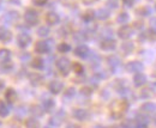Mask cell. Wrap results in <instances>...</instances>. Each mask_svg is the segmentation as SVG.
Segmentation results:
<instances>
[{
	"instance_id": "1",
	"label": "cell",
	"mask_w": 156,
	"mask_h": 128,
	"mask_svg": "<svg viewBox=\"0 0 156 128\" xmlns=\"http://www.w3.org/2000/svg\"><path fill=\"white\" fill-rule=\"evenodd\" d=\"M129 109V103L125 99H117L109 107V114L113 119H121Z\"/></svg>"
},
{
	"instance_id": "2",
	"label": "cell",
	"mask_w": 156,
	"mask_h": 128,
	"mask_svg": "<svg viewBox=\"0 0 156 128\" xmlns=\"http://www.w3.org/2000/svg\"><path fill=\"white\" fill-rule=\"evenodd\" d=\"M55 67L59 71V73L61 74L62 77H67L70 72H71V68H72V64L70 61L69 57H59L58 60L55 61Z\"/></svg>"
},
{
	"instance_id": "3",
	"label": "cell",
	"mask_w": 156,
	"mask_h": 128,
	"mask_svg": "<svg viewBox=\"0 0 156 128\" xmlns=\"http://www.w3.org/2000/svg\"><path fill=\"white\" fill-rule=\"evenodd\" d=\"M23 17H24L25 24L29 25V26H35V25L39 24V22H40L39 12H37L36 10H34V9H27Z\"/></svg>"
},
{
	"instance_id": "4",
	"label": "cell",
	"mask_w": 156,
	"mask_h": 128,
	"mask_svg": "<svg viewBox=\"0 0 156 128\" xmlns=\"http://www.w3.org/2000/svg\"><path fill=\"white\" fill-rule=\"evenodd\" d=\"M52 46H53V41L52 40H48V41H37L34 46V50L35 53L37 54H48L52 49Z\"/></svg>"
},
{
	"instance_id": "5",
	"label": "cell",
	"mask_w": 156,
	"mask_h": 128,
	"mask_svg": "<svg viewBox=\"0 0 156 128\" xmlns=\"http://www.w3.org/2000/svg\"><path fill=\"white\" fill-rule=\"evenodd\" d=\"M18 19H20V13H18V11H13V10H11V11H7V12H5V13L2 15V17H1V19H0V22H1L2 24L11 25V24L17 23Z\"/></svg>"
},
{
	"instance_id": "6",
	"label": "cell",
	"mask_w": 156,
	"mask_h": 128,
	"mask_svg": "<svg viewBox=\"0 0 156 128\" xmlns=\"http://www.w3.org/2000/svg\"><path fill=\"white\" fill-rule=\"evenodd\" d=\"M65 117H66V112L62 109H60L57 112H54V115L51 116V119L48 120V122L53 127H60L62 125V122L65 121Z\"/></svg>"
},
{
	"instance_id": "7",
	"label": "cell",
	"mask_w": 156,
	"mask_h": 128,
	"mask_svg": "<svg viewBox=\"0 0 156 128\" xmlns=\"http://www.w3.org/2000/svg\"><path fill=\"white\" fill-rule=\"evenodd\" d=\"M16 41H17V46H18L20 48H22V49H25L27 47H29V46L31 44L33 38H31V36H30L28 33L22 31V33H20V34L17 35Z\"/></svg>"
},
{
	"instance_id": "8",
	"label": "cell",
	"mask_w": 156,
	"mask_h": 128,
	"mask_svg": "<svg viewBox=\"0 0 156 128\" xmlns=\"http://www.w3.org/2000/svg\"><path fill=\"white\" fill-rule=\"evenodd\" d=\"M100 48L105 52H112L117 48V41L112 37H106V38H102L101 42H100Z\"/></svg>"
},
{
	"instance_id": "9",
	"label": "cell",
	"mask_w": 156,
	"mask_h": 128,
	"mask_svg": "<svg viewBox=\"0 0 156 128\" xmlns=\"http://www.w3.org/2000/svg\"><path fill=\"white\" fill-rule=\"evenodd\" d=\"M107 65H108V68L111 70L112 73H117L121 67V61L117 55H109L107 57Z\"/></svg>"
},
{
	"instance_id": "10",
	"label": "cell",
	"mask_w": 156,
	"mask_h": 128,
	"mask_svg": "<svg viewBox=\"0 0 156 128\" xmlns=\"http://www.w3.org/2000/svg\"><path fill=\"white\" fill-rule=\"evenodd\" d=\"M72 117L79 122H84L90 117V112L84 108H76L72 110Z\"/></svg>"
},
{
	"instance_id": "11",
	"label": "cell",
	"mask_w": 156,
	"mask_h": 128,
	"mask_svg": "<svg viewBox=\"0 0 156 128\" xmlns=\"http://www.w3.org/2000/svg\"><path fill=\"white\" fill-rule=\"evenodd\" d=\"M125 70L129 73H138V72H142L144 70V65L138 60H133V61H130L125 65Z\"/></svg>"
},
{
	"instance_id": "12",
	"label": "cell",
	"mask_w": 156,
	"mask_h": 128,
	"mask_svg": "<svg viewBox=\"0 0 156 128\" xmlns=\"http://www.w3.org/2000/svg\"><path fill=\"white\" fill-rule=\"evenodd\" d=\"M113 86H114L115 91H117L118 93H120V95H122V96H125L126 93L130 92V89H129V86H127L125 79H117V80L114 81Z\"/></svg>"
},
{
	"instance_id": "13",
	"label": "cell",
	"mask_w": 156,
	"mask_h": 128,
	"mask_svg": "<svg viewBox=\"0 0 156 128\" xmlns=\"http://www.w3.org/2000/svg\"><path fill=\"white\" fill-rule=\"evenodd\" d=\"M62 90H64V83L60 80L54 79L48 84V91L52 95H59V93H61Z\"/></svg>"
},
{
	"instance_id": "14",
	"label": "cell",
	"mask_w": 156,
	"mask_h": 128,
	"mask_svg": "<svg viewBox=\"0 0 156 128\" xmlns=\"http://www.w3.org/2000/svg\"><path fill=\"white\" fill-rule=\"evenodd\" d=\"M90 53H91V50L85 44H79L73 50V54L76 55L77 57H79V59H87L90 55Z\"/></svg>"
},
{
	"instance_id": "15",
	"label": "cell",
	"mask_w": 156,
	"mask_h": 128,
	"mask_svg": "<svg viewBox=\"0 0 156 128\" xmlns=\"http://www.w3.org/2000/svg\"><path fill=\"white\" fill-rule=\"evenodd\" d=\"M118 36L120 37L121 40H129L130 37L132 36L133 34V28H131L130 25H121L119 29H118Z\"/></svg>"
},
{
	"instance_id": "16",
	"label": "cell",
	"mask_w": 156,
	"mask_h": 128,
	"mask_svg": "<svg viewBox=\"0 0 156 128\" xmlns=\"http://www.w3.org/2000/svg\"><path fill=\"white\" fill-rule=\"evenodd\" d=\"M28 79H29V83L33 85V86H40L43 84V77L37 72H31V73L28 74Z\"/></svg>"
},
{
	"instance_id": "17",
	"label": "cell",
	"mask_w": 156,
	"mask_h": 128,
	"mask_svg": "<svg viewBox=\"0 0 156 128\" xmlns=\"http://www.w3.org/2000/svg\"><path fill=\"white\" fill-rule=\"evenodd\" d=\"M46 23L48 24V25H51V26H53V25H57L60 23V16H59L57 12H54V11H49L47 15H46Z\"/></svg>"
},
{
	"instance_id": "18",
	"label": "cell",
	"mask_w": 156,
	"mask_h": 128,
	"mask_svg": "<svg viewBox=\"0 0 156 128\" xmlns=\"http://www.w3.org/2000/svg\"><path fill=\"white\" fill-rule=\"evenodd\" d=\"M120 50L122 52L124 55L132 54L133 50H135V44H133V42H132V41H129V40H125V41L121 43V46H120Z\"/></svg>"
},
{
	"instance_id": "19",
	"label": "cell",
	"mask_w": 156,
	"mask_h": 128,
	"mask_svg": "<svg viewBox=\"0 0 156 128\" xmlns=\"http://www.w3.org/2000/svg\"><path fill=\"white\" fill-rule=\"evenodd\" d=\"M41 106L44 110V112H52L55 108V101L53 98H51V97H46V98L42 99Z\"/></svg>"
},
{
	"instance_id": "20",
	"label": "cell",
	"mask_w": 156,
	"mask_h": 128,
	"mask_svg": "<svg viewBox=\"0 0 156 128\" xmlns=\"http://www.w3.org/2000/svg\"><path fill=\"white\" fill-rule=\"evenodd\" d=\"M15 67V64L10 60H1L0 61V73L2 74H7L10 73Z\"/></svg>"
},
{
	"instance_id": "21",
	"label": "cell",
	"mask_w": 156,
	"mask_h": 128,
	"mask_svg": "<svg viewBox=\"0 0 156 128\" xmlns=\"http://www.w3.org/2000/svg\"><path fill=\"white\" fill-rule=\"evenodd\" d=\"M12 41V33L5 28V26H0V42L1 43H9Z\"/></svg>"
},
{
	"instance_id": "22",
	"label": "cell",
	"mask_w": 156,
	"mask_h": 128,
	"mask_svg": "<svg viewBox=\"0 0 156 128\" xmlns=\"http://www.w3.org/2000/svg\"><path fill=\"white\" fill-rule=\"evenodd\" d=\"M132 80H133V85L136 88H142L147 83V75L143 73V72H138V73H136L133 75V79Z\"/></svg>"
},
{
	"instance_id": "23",
	"label": "cell",
	"mask_w": 156,
	"mask_h": 128,
	"mask_svg": "<svg viewBox=\"0 0 156 128\" xmlns=\"http://www.w3.org/2000/svg\"><path fill=\"white\" fill-rule=\"evenodd\" d=\"M17 98H18V95H17V92H16L15 89L9 88V89L5 91V99H6V102H7L9 104H13V103L17 101Z\"/></svg>"
},
{
	"instance_id": "24",
	"label": "cell",
	"mask_w": 156,
	"mask_h": 128,
	"mask_svg": "<svg viewBox=\"0 0 156 128\" xmlns=\"http://www.w3.org/2000/svg\"><path fill=\"white\" fill-rule=\"evenodd\" d=\"M95 18H96V11H94V10H87L82 15V20L84 23H87V24L88 23H91Z\"/></svg>"
},
{
	"instance_id": "25",
	"label": "cell",
	"mask_w": 156,
	"mask_h": 128,
	"mask_svg": "<svg viewBox=\"0 0 156 128\" xmlns=\"http://www.w3.org/2000/svg\"><path fill=\"white\" fill-rule=\"evenodd\" d=\"M73 40L76 41V42H85L88 38H89V34L87 33V30H80V31H76V33H73Z\"/></svg>"
},
{
	"instance_id": "26",
	"label": "cell",
	"mask_w": 156,
	"mask_h": 128,
	"mask_svg": "<svg viewBox=\"0 0 156 128\" xmlns=\"http://www.w3.org/2000/svg\"><path fill=\"white\" fill-rule=\"evenodd\" d=\"M111 17V11L106 7H102V9H98L96 11V18L98 20H107V19Z\"/></svg>"
},
{
	"instance_id": "27",
	"label": "cell",
	"mask_w": 156,
	"mask_h": 128,
	"mask_svg": "<svg viewBox=\"0 0 156 128\" xmlns=\"http://www.w3.org/2000/svg\"><path fill=\"white\" fill-rule=\"evenodd\" d=\"M140 110L143 112H148V114H153L156 111V103L154 102H145L140 106Z\"/></svg>"
},
{
	"instance_id": "28",
	"label": "cell",
	"mask_w": 156,
	"mask_h": 128,
	"mask_svg": "<svg viewBox=\"0 0 156 128\" xmlns=\"http://www.w3.org/2000/svg\"><path fill=\"white\" fill-rule=\"evenodd\" d=\"M24 126H25V128H40L41 127V123H40V121L37 120V117L31 116V117H29V119L25 120Z\"/></svg>"
},
{
	"instance_id": "29",
	"label": "cell",
	"mask_w": 156,
	"mask_h": 128,
	"mask_svg": "<svg viewBox=\"0 0 156 128\" xmlns=\"http://www.w3.org/2000/svg\"><path fill=\"white\" fill-rule=\"evenodd\" d=\"M30 65H31V67L34 70H43V67H44V60L42 57H40V56H36V57H34L31 60Z\"/></svg>"
},
{
	"instance_id": "30",
	"label": "cell",
	"mask_w": 156,
	"mask_h": 128,
	"mask_svg": "<svg viewBox=\"0 0 156 128\" xmlns=\"http://www.w3.org/2000/svg\"><path fill=\"white\" fill-rule=\"evenodd\" d=\"M139 96H140V98L150 99V98H153V97L155 96V91H154L153 89H150V88H144V89L140 90Z\"/></svg>"
},
{
	"instance_id": "31",
	"label": "cell",
	"mask_w": 156,
	"mask_h": 128,
	"mask_svg": "<svg viewBox=\"0 0 156 128\" xmlns=\"http://www.w3.org/2000/svg\"><path fill=\"white\" fill-rule=\"evenodd\" d=\"M29 111L31 112V115L34 117H41L44 114V110L42 108V106H31Z\"/></svg>"
},
{
	"instance_id": "32",
	"label": "cell",
	"mask_w": 156,
	"mask_h": 128,
	"mask_svg": "<svg viewBox=\"0 0 156 128\" xmlns=\"http://www.w3.org/2000/svg\"><path fill=\"white\" fill-rule=\"evenodd\" d=\"M129 20H130V16H129V13L125 12V11L120 12L117 16V23L121 24V25H125L126 23H129Z\"/></svg>"
},
{
	"instance_id": "33",
	"label": "cell",
	"mask_w": 156,
	"mask_h": 128,
	"mask_svg": "<svg viewBox=\"0 0 156 128\" xmlns=\"http://www.w3.org/2000/svg\"><path fill=\"white\" fill-rule=\"evenodd\" d=\"M76 95V89L75 88H67L66 90H64V93H62V98L65 101H71Z\"/></svg>"
},
{
	"instance_id": "34",
	"label": "cell",
	"mask_w": 156,
	"mask_h": 128,
	"mask_svg": "<svg viewBox=\"0 0 156 128\" xmlns=\"http://www.w3.org/2000/svg\"><path fill=\"white\" fill-rule=\"evenodd\" d=\"M9 115H10V107L5 102L0 101V117H7Z\"/></svg>"
},
{
	"instance_id": "35",
	"label": "cell",
	"mask_w": 156,
	"mask_h": 128,
	"mask_svg": "<svg viewBox=\"0 0 156 128\" xmlns=\"http://www.w3.org/2000/svg\"><path fill=\"white\" fill-rule=\"evenodd\" d=\"M138 16H142V17H148L151 15V9L149 6H140L138 10L136 11Z\"/></svg>"
},
{
	"instance_id": "36",
	"label": "cell",
	"mask_w": 156,
	"mask_h": 128,
	"mask_svg": "<svg viewBox=\"0 0 156 128\" xmlns=\"http://www.w3.org/2000/svg\"><path fill=\"white\" fill-rule=\"evenodd\" d=\"M137 125L136 119H126L121 122V128H136Z\"/></svg>"
},
{
	"instance_id": "37",
	"label": "cell",
	"mask_w": 156,
	"mask_h": 128,
	"mask_svg": "<svg viewBox=\"0 0 156 128\" xmlns=\"http://www.w3.org/2000/svg\"><path fill=\"white\" fill-rule=\"evenodd\" d=\"M57 49H58L59 53H61V54H66V53L71 52V46H70L69 43H66V42H61V43H59L58 44Z\"/></svg>"
},
{
	"instance_id": "38",
	"label": "cell",
	"mask_w": 156,
	"mask_h": 128,
	"mask_svg": "<svg viewBox=\"0 0 156 128\" xmlns=\"http://www.w3.org/2000/svg\"><path fill=\"white\" fill-rule=\"evenodd\" d=\"M90 61H89V64L93 66V67H96V66H98L100 64H101V56L98 54H96V53H90Z\"/></svg>"
},
{
	"instance_id": "39",
	"label": "cell",
	"mask_w": 156,
	"mask_h": 128,
	"mask_svg": "<svg viewBox=\"0 0 156 128\" xmlns=\"http://www.w3.org/2000/svg\"><path fill=\"white\" fill-rule=\"evenodd\" d=\"M72 71L78 75H82L84 73V66L80 62H73L72 64Z\"/></svg>"
},
{
	"instance_id": "40",
	"label": "cell",
	"mask_w": 156,
	"mask_h": 128,
	"mask_svg": "<svg viewBox=\"0 0 156 128\" xmlns=\"http://www.w3.org/2000/svg\"><path fill=\"white\" fill-rule=\"evenodd\" d=\"M37 36L40 37H47L49 35V33H51V30H49V28L48 26H46V25H41L39 29H37Z\"/></svg>"
},
{
	"instance_id": "41",
	"label": "cell",
	"mask_w": 156,
	"mask_h": 128,
	"mask_svg": "<svg viewBox=\"0 0 156 128\" xmlns=\"http://www.w3.org/2000/svg\"><path fill=\"white\" fill-rule=\"evenodd\" d=\"M11 59V50L7 48L0 49V60H10Z\"/></svg>"
},
{
	"instance_id": "42",
	"label": "cell",
	"mask_w": 156,
	"mask_h": 128,
	"mask_svg": "<svg viewBox=\"0 0 156 128\" xmlns=\"http://www.w3.org/2000/svg\"><path fill=\"white\" fill-rule=\"evenodd\" d=\"M145 34H147V40L148 41H150V42H155L156 41V29L150 28Z\"/></svg>"
},
{
	"instance_id": "43",
	"label": "cell",
	"mask_w": 156,
	"mask_h": 128,
	"mask_svg": "<svg viewBox=\"0 0 156 128\" xmlns=\"http://www.w3.org/2000/svg\"><path fill=\"white\" fill-rule=\"evenodd\" d=\"M93 88H90V86H84V88H82L80 89V95L82 96H85V97H90L91 95H93Z\"/></svg>"
},
{
	"instance_id": "44",
	"label": "cell",
	"mask_w": 156,
	"mask_h": 128,
	"mask_svg": "<svg viewBox=\"0 0 156 128\" xmlns=\"http://www.w3.org/2000/svg\"><path fill=\"white\" fill-rule=\"evenodd\" d=\"M136 121L138 125H148L149 122V119L144 115H137L136 116Z\"/></svg>"
},
{
	"instance_id": "45",
	"label": "cell",
	"mask_w": 156,
	"mask_h": 128,
	"mask_svg": "<svg viewBox=\"0 0 156 128\" xmlns=\"http://www.w3.org/2000/svg\"><path fill=\"white\" fill-rule=\"evenodd\" d=\"M119 0H107L106 1V4H107V6L109 7V9H112V10H115L119 7Z\"/></svg>"
},
{
	"instance_id": "46",
	"label": "cell",
	"mask_w": 156,
	"mask_h": 128,
	"mask_svg": "<svg viewBox=\"0 0 156 128\" xmlns=\"http://www.w3.org/2000/svg\"><path fill=\"white\" fill-rule=\"evenodd\" d=\"M25 112H27L25 107L20 106V107H18V108L16 109V117H23V116L25 115Z\"/></svg>"
},
{
	"instance_id": "47",
	"label": "cell",
	"mask_w": 156,
	"mask_h": 128,
	"mask_svg": "<svg viewBox=\"0 0 156 128\" xmlns=\"http://www.w3.org/2000/svg\"><path fill=\"white\" fill-rule=\"evenodd\" d=\"M143 28H144V23H143L142 20H136V22L133 23V29L140 30V29H143Z\"/></svg>"
},
{
	"instance_id": "48",
	"label": "cell",
	"mask_w": 156,
	"mask_h": 128,
	"mask_svg": "<svg viewBox=\"0 0 156 128\" xmlns=\"http://www.w3.org/2000/svg\"><path fill=\"white\" fill-rule=\"evenodd\" d=\"M135 1L136 0H121V2L126 6V7H132L135 5Z\"/></svg>"
},
{
	"instance_id": "49",
	"label": "cell",
	"mask_w": 156,
	"mask_h": 128,
	"mask_svg": "<svg viewBox=\"0 0 156 128\" xmlns=\"http://www.w3.org/2000/svg\"><path fill=\"white\" fill-rule=\"evenodd\" d=\"M33 2H34V5L41 7V6H44L48 2V0H33Z\"/></svg>"
},
{
	"instance_id": "50",
	"label": "cell",
	"mask_w": 156,
	"mask_h": 128,
	"mask_svg": "<svg viewBox=\"0 0 156 128\" xmlns=\"http://www.w3.org/2000/svg\"><path fill=\"white\" fill-rule=\"evenodd\" d=\"M138 40H139L140 43H144L145 41H148V40H147V34H145V33H142V34L138 36Z\"/></svg>"
},
{
	"instance_id": "51",
	"label": "cell",
	"mask_w": 156,
	"mask_h": 128,
	"mask_svg": "<svg viewBox=\"0 0 156 128\" xmlns=\"http://www.w3.org/2000/svg\"><path fill=\"white\" fill-rule=\"evenodd\" d=\"M98 0H82V2L84 4V5H87V6H89V5H93V4H95V2H98Z\"/></svg>"
},
{
	"instance_id": "52",
	"label": "cell",
	"mask_w": 156,
	"mask_h": 128,
	"mask_svg": "<svg viewBox=\"0 0 156 128\" xmlns=\"http://www.w3.org/2000/svg\"><path fill=\"white\" fill-rule=\"evenodd\" d=\"M150 28L156 29V17H153V18L150 19Z\"/></svg>"
},
{
	"instance_id": "53",
	"label": "cell",
	"mask_w": 156,
	"mask_h": 128,
	"mask_svg": "<svg viewBox=\"0 0 156 128\" xmlns=\"http://www.w3.org/2000/svg\"><path fill=\"white\" fill-rule=\"evenodd\" d=\"M4 88H5V83H4V81L0 79V92L4 90Z\"/></svg>"
},
{
	"instance_id": "54",
	"label": "cell",
	"mask_w": 156,
	"mask_h": 128,
	"mask_svg": "<svg viewBox=\"0 0 156 128\" xmlns=\"http://www.w3.org/2000/svg\"><path fill=\"white\" fill-rule=\"evenodd\" d=\"M66 128H79L77 125H73V123H70V125H67Z\"/></svg>"
},
{
	"instance_id": "55",
	"label": "cell",
	"mask_w": 156,
	"mask_h": 128,
	"mask_svg": "<svg viewBox=\"0 0 156 128\" xmlns=\"http://www.w3.org/2000/svg\"><path fill=\"white\" fill-rule=\"evenodd\" d=\"M136 128H147V125H137Z\"/></svg>"
},
{
	"instance_id": "56",
	"label": "cell",
	"mask_w": 156,
	"mask_h": 128,
	"mask_svg": "<svg viewBox=\"0 0 156 128\" xmlns=\"http://www.w3.org/2000/svg\"><path fill=\"white\" fill-rule=\"evenodd\" d=\"M103 128H118L117 126H108V127H103Z\"/></svg>"
},
{
	"instance_id": "57",
	"label": "cell",
	"mask_w": 156,
	"mask_h": 128,
	"mask_svg": "<svg viewBox=\"0 0 156 128\" xmlns=\"http://www.w3.org/2000/svg\"><path fill=\"white\" fill-rule=\"evenodd\" d=\"M1 10H2V4H1V1H0V12H1Z\"/></svg>"
},
{
	"instance_id": "58",
	"label": "cell",
	"mask_w": 156,
	"mask_h": 128,
	"mask_svg": "<svg viewBox=\"0 0 156 128\" xmlns=\"http://www.w3.org/2000/svg\"><path fill=\"white\" fill-rule=\"evenodd\" d=\"M94 128H103V127H101V126H95Z\"/></svg>"
},
{
	"instance_id": "59",
	"label": "cell",
	"mask_w": 156,
	"mask_h": 128,
	"mask_svg": "<svg viewBox=\"0 0 156 128\" xmlns=\"http://www.w3.org/2000/svg\"><path fill=\"white\" fill-rule=\"evenodd\" d=\"M154 77H155V78H156V72H155V73H154Z\"/></svg>"
},
{
	"instance_id": "60",
	"label": "cell",
	"mask_w": 156,
	"mask_h": 128,
	"mask_svg": "<svg viewBox=\"0 0 156 128\" xmlns=\"http://www.w3.org/2000/svg\"><path fill=\"white\" fill-rule=\"evenodd\" d=\"M155 125H156V119H155Z\"/></svg>"
},
{
	"instance_id": "61",
	"label": "cell",
	"mask_w": 156,
	"mask_h": 128,
	"mask_svg": "<svg viewBox=\"0 0 156 128\" xmlns=\"http://www.w3.org/2000/svg\"><path fill=\"white\" fill-rule=\"evenodd\" d=\"M155 10H156V5H155Z\"/></svg>"
},
{
	"instance_id": "62",
	"label": "cell",
	"mask_w": 156,
	"mask_h": 128,
	"mask_svg": "<svg viewBox=\"0 0 156 128\" xmlns=\"http://www.w3.org/2000/svg\"><path fill=\"white\" fill-rule=\"evenodd\" d=\"M0 126H1V123H0Z\"/></svg>"
},
{
	"instance_id": "63",
	"label": "cell",
	"mask_w": 156,
	"mask_h": 128,
	"mask_svg": "<svg viewBox=\"0 0 156 128\" xmlns=\"http://www.w3.org/2000/svg\"><path fill=\"white\" fill-rule=\"evenodd\" d=\"M46 128H47V127H46Z\"/></svg>"
}]
</instances>
